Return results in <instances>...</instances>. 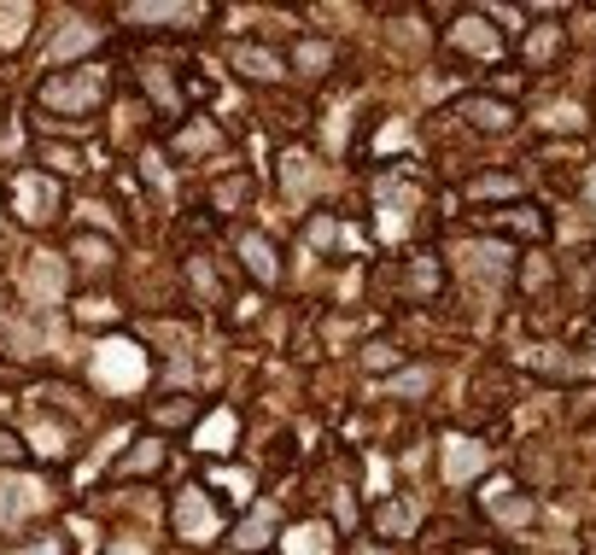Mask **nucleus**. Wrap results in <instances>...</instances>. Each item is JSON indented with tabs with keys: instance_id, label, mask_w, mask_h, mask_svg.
Returning a JSON list of instances; mask_svg holds the SVG:
<instances>
[{
	"instance_id": "58836bf2",
	"label": "nucleus",
	"mask_w": 596,
	"mask_h": 555,
	"mask_svg": "<svg viewBox=\"0 0 596 555\" xmlns=\"http://www.w3.org/2000/svg\"><path fill=\"white\" fill-rule=\"evenodd\" d=\"M334 240V222H311V245H327Z\"/></svg>"
},
{
	"instance_id": "7c9ffc66",
	"label": "nucleus",
	"mask_w": 596,
	"mask_h": 555,
	"mask_svg": "<svg viewBox=\"0 0 596 555\" xmlns=\"http://www.w3.org/2000/svg\"><path fill=\"white\" fill-rule=\"evenodd\" d=\"M217 485H229L234 498H245V474H240V468H217Z\"/></svg>"
},
{
	"instance_id": "aec40b11",
	"label": "nucleus",
	"mask_w": 596,
	"mask_h": 555,
	"mask_svg": "<svg viewBox=\"0 0 596 555\" xmlns=\"http://www.w3.org/2000/svg\"><path fill=\"white\" fill-rule=\"evenodd\" d=\"M270 532H275V509H258V515L240 526V549H245V555H258L263 544H270Z\"/></svg>"
},
{
	"instance_id": "5701e85b",
	"label": "nucleus",
	"mask_w": 596,
	"mask_h": 555,
	"mask_svg": "<svg viewBox=\"0 0 596 555\" xmlns=\"http://www.w3.org/2000/svg\"><path fill=\"white\" fill-rule=\"evenodd\" d=\"M158 462H164V444H158V439H140V450H129V457H123V474H153Z\"/></svg>"
},
{
	"instance_id": "2eb2a0df",
	"label": "nucleus",
	"mask_w": 596,
	"mask_h": 555,
	"mask_svg": "<svg viewBox=\"0 0 596 555\" xmlns=\"http://www.w3.org/2000/svg\"><path fill=\"white\" fill-rule=\"evenodd\" d=\"M30 293H35L41 304H53L59 293H65V270H59V258L41 252V258L30 263Z\"/></svg>"
},
{
	"instance_id": "6ab92c4d",
	"label": "nucleus",
	"mask_w": 596,
	"mask_h": 555,
	"mask_svg": "<svg viewBox=\"0 0 596 555\" xmlns=\"http://www.w3.org/2000/svg\"><path fill=\"white\" fill-rule=\"evenodd\" d=\"M468 270H474L480 281H498L503 270H509V252H503V245H468Z\"/></svg>"
},
{
	"instance_id": "4be33fe9",
	"label": "nucleus",
	"mask_w": 596,
	"mask_h": 555,
	"mask_svg": "<svg viewBox=\"0 0 596 555\" xmlns=\"http://www.w3.org/2000/svg\"><path fill=\"white\" fill-rule=\"evenodd\" d=\"M30 7H0V48H18L24 41V30H30Z\"/></svg>"
},
{
	"instance_id": "ea45409f",
	"label": "nucleus",
	"mask_w": 596,
	"mask_h": 555,
	"mask_svg": "<svg viewBox=\"0 0 596 555\" xmlns=\"http://www.w3.org/2000/svg\"><path fill=\"white\" fill-rule=\"evenodd\" d=\"M112 555H147V549H135V544H123V549H112Z\"/></svg>"
},
{
	"instance_id": "f8f14e48",
	"label": "nucleus",
	"mask_w": 596,
	"mask_h": 555,
	"mask_svg": "<svg viewBox=\"0 0 596 555\" xmlns=\"http://www.w3.org/2000/svg\"><path fill=\"white\" fill-rule=\"evenodd\" d=\"M240 258H245V270H252V281H275L281 275V258H275V245L263 240V234H245L240 240Z\"/></svg>"
},
{
	"instance_id": "1a4fd4ad",
	"label": "nucleus",
	"mask_w": 596,
	"mask_h": 555,
	"mask_svg": "<svg viewBox=\"0 0 596 555\" xmlns=\"http://www.w3.org/2000/svg\"><path fill=\"white\" fill-rule=\"evenodd\" d=\"M100 41V30L94 24H82V18H71L65 30H59L53 41H48V65H65V59H76V53H88Z\"/></svg>"
},
{
	"instance_id": "bb28decb",
	"label": "nucleus",
	"mask_w": 596,
	"mask_h": 555,
	"mask_svg": "<svg viewBox=\"0 0 596 555\" xmlns=\"http://www.w3.org/2000/svg\"><path fill=\"white\" fill-rule=\"evenodd\" d=\"M59 439H65V433H59L53 421H41V416H35V450H41V457H59V450H65Z\"/></svg>"
},
{
	"instance_id": "2f4dec72",
	"label": "nucleus",
	"mask_w": 596,
	"mask_h": 555,
	"mask_svg": "<svg viewBox=\"0 0 596 555\" xmlns=\"http://www.w3.org/2000/svg\"><path fill=\"white\" fill-rule=\"evenodd\" d=\"M76 258H94V263H106V240H88V234H82V240H76Z\"/></svg>"
},
{
	"instance_id": "37998d69",
	"label": "nucleus",
	"mask_w": 596,
	"mask_h": 555,
	"mask_svg": "<svg viewBox=\"0 0 596 555\" xmlns=\"http://www.w3.org/2000/svg\"><path fill=\"white\" fill-rule=\"evenodd\" d=\"M0 404H7V398H0Z\"/></svg>"
},
{
	"instance_id": "c9c22d12",
	"label": "nucleus",
	"mask_w": 596,
	"mask_h": 555,
	"mask_svg": "<svg viewBox=\"0 0 596 555\" xmlns=\"http://www.w3.org/2000/svg\"><path fill=\"white\" fill-rule=\"evenodd\" d=\"M76 316H82V322H88V316H94V322H106V316H112V304H100V299H94V304H76Z\"/></svg>"
},
{
	"instance_id": "4c0bfd02",
	"label": "nucleus",
	"mask_w": 596,
	"mask_h": 555,
	"mask_svg": "<svg viewBox=\"0 0 596 555\" xmlns=\"http://www.w3.org/2000/svg\"><path fill=\"white\" fill-rule=\"evenodd\" d=\"M18 450H24V444H18L12 433H0V462H18Z\"/></svg>"
},
{
	"instance_id": "79ce46f5",
	"label": "nucleus",
	"mask_w": 596,
	"mask_h": 555,
	"mask_svg": "<svg viewBox=\"0 0 596 555\" xmlns=\"http://www.w3.org/2000/svg\"><path fill=\"white\" fill-rule=\"evenodd\" d=\"M363 555H386V549H363Z\"/></svg>"
},
{
	"instance_id": "0eeeda50",
	"label": "nucleus",
	"mask_w": 596,
	"mask_h": 555,
	"mask_svg": "<svg viewBox=\"0 0 596 555\" xmlns=\"http://www.w3.org/2000/svg\"><path fill=\"white\" fill-rule=\"evenodd\" d=\"M450 48H462V53H474V59H498L503 41H498V30H491L485 18H457V30H450Z\"/></svg>"
},
{
	"instance_id": "dca6fc26",
	"label": "nucleus",
	"mask_w": 596,
	"mask_h": 555,
	"mask_svg": "<svg viewBox=\"0 0 596 555\" xmlns=\"http://www.w3.org/2000/svg\"><path fill=\"white\" fill-rule=\"evenodd\" d=\"M462 117L474 123V129H491V135H498V129H509V123H515V112H509L503 100H462Z\"/></svg>"
},
{
	"instance_id": "a19ab883",
	"label": "nucleus",
	"mask_w": 596,
	"mask_h": 555,
	"mask_svg": "<svg viewBox=\"0 0 596 555\" xmlns=\"http://www.w3.org/2000/svg\"><path fill=\"white\" fill-rule=\"evenodd\" d=\"M585 188H590V205H596V170H590V181H585Z\"/></svg>"
},
{
	"instance_id": "473e14b6",
	"label": "nucleus",
	"mask_w": 596,
	"mask_h": 555,
	"mask_svg": "<svg viewBox=\"0 0 596 555\" xmlns=\"http://www.w3.org/2000/svg\"><path fill=\"white\" fill-rule=\"evenodd\" d=\"M194 281H199L205 299H217V281H211V270H205V258H194Z\"/></svg>"
},
{
	"instance_id": "e433bc0d",
	"label": "nucleus",
	"mask_w": 596,
	"mask_h": 555,
	"mask_svg": "<svg viewBox=\"0 0 596 555\" xmlns=\"http://www.w3.org/2000/svg\"><path fill=\"white\" fill-rule=\"evenodd\" d=\"M12 555H65V549H59V538H41V544H30V549H12Z\"/></svg>"
},
{
	"instance_id": "f704fd0d",
	"label": "nucleus",
	"mask_w": 596,
	"mask_h": 555,
	"mask_svg": "<svg viewBox=\"0 0 596 555\" xmlns=\"http://www.w3.org/2000/svg\"><path fill=\"white\" fill-rule=\"evenodd\" d=\"M368 363H375V368H393L398 352H393V345H368Z\"/></svg>"
},
{
	"instance_id": "423d86ee",
	"label": "nucleus",
	"mask_w": 596,
	"mask_h": 555,
	"mask_svg": "<svg viewBox=\"0 0 596 555\" xmlns=\"http://www.w3.org/2000/svg\"><path fill=\"white\" fill-rule=\"evenodd\" d=\"M375 205H380V229L398 234L404 217L421 205V188H416V181H404V176H375Z\"/></svg>"
},
{
	"instance_id": "72a5a7b5",
	"label": "nucleus",
	"mask_w": 596,
	"mask_h": 555,
	"mask_svg": "<svg viewBox=\"0 0 596 555\" xmlns=\"http://www.w3.org/2000/svg\"><path fill=\"white\" fill-rule=\"evenodd\" d=\"M147 176H153V188H170V170H164L158 153H147Z\"/></svg>"
},
{
	"instance_id": "a211bd4d",
	"label": "nucleus",
	"mask_w": 596,
	"mask_h": 555,
	"mask_svg": "<svg viewBox=\"0 0 596 555\" xmlns=\"http://www.w3.org/2000/svg\"><path fill=\"white\" fill-rule=\"evenodd\" d=\"M485 509H491L498 521H526V515H532V503H526V498H515V485H503V480L485 491Z\"/></svg>"
},
{
	"instance_id": "20e7f679",
	"label": "nucleus",
	"mask_w": 596,
	"mask_h": 555,
	"mask_svg": "<svg viewBox=\"0 0 596 555\" xmlns=\"http://www.w3.org/2000/svg\"><path fill=\"white\" fill-rule=\"evenodd\" d=\"M12 211L24 222H53L59 217V181L41 176V170H24L12 181Z\"/></svg>"
},
{
	"instance_id": "9b49d317",
	"label": "nucleus",
	"mask_w": 596,
	"mask_h": 555,
	"mask_svg": "<svg viewBox=\"0 0 596 555\" xmlns=\"http://www.w3.org/2000/svg\"><path fill=\"white\" fill-rule=\"evenodd\" d=\"M229 59H234V71H245L252 82H275L281 76V53L275 48H252V41H245V48H234Z\"/></svg>"
},
{
	"instance_id": "b1692460",
	"label": "nucleus",
	"mask_w": 596,
	"mask_h": 555,
	"mask_svg": "<svg viewBox=\"0 0 596 555\" xmlns=\"http://www.w3.org/2000/svg\"><path fill=\"white\" fill-rule=\"evenodd\" d=\"M299 65L311 71V76H322L327 65H334V48H327V41H304V48H299Z\"/></svg>"
},
{
	"instance_id": "6e6552de",
	"label": "nucleus",
	"mask_w": 596,
	"mask_h": 555,
	"mask_svg": "<svg viewBox=\"0 0 596 555\" xmlns=\"http://www.w3.org/2000/svg\"><path fill=\"white\" fill-rule=\"evenodd\" d=\"M480 468H485V444H474V439H445V480L450 485L474 480Z\"/></svg>"
},
{
	"instance_id": "4468645a",
	"label": "nucleus",
	"mask_w": 596,
	"mask_h": 555,
	"mask_svg": "<svg viewBox=\"0 0 596 555\" xmlns=\"http://www.w3.org/2000/svg\"><path fill=\"white\" fill-rule=\"evenodd\" d=\"M281 544H286V555H334V532L316 526V521H304V526L286 532Z\"/></svg>"
},
{
	"instance_id": "f03ea898",
	"label": "nucleus",
	"mask_w": 596,
	"mask_h": 555,
	"mask_svg": "<svg viewBox=\"0 0 596 555\" xmlns=\"http://www.w3.org/2000/svg\"><path fill=\"white\" fill-rule=\"evenodd\" d=\"M94 380L106 386V392H135V386L147 380V357H140V345L106 339V345L94 352Z\"/></svg>"
},
{
	"instance_id": "412c9836",
	"label": "nucleus",
	"mask_w": 596,
	"mask_h": 555,
	"mask_svg": "<svg viewBox=\"0 0 596 555\" xmlns=\"http://www.w3.org/2000/svg\"><path fill=\"white\" fill-rule=\"evenodd\" d=\"M409 521H416V515H409L404 503H380V509H375V532H380V538H404Z\"/></svg>"
},
{
	"instance_id": "a878e982",
	"label": "nucleus",
	"mask_w": 596,
	"mask_h": 555,
	"mask_svg": "<svg viewBox=\"0 0 596 555\" xmlns=\"http://www.w3.org/2000/svg\"><path fill=\"white\" fill-rule=\"evenodd\" d=\"M427 386H433V380H427V368H409V375L393 380V392H398V398H421Z\"/></svg>"
},
{
	"instance_id": "393cba45",
	"label": "nucleus",
	"mask_w": 596,
	"mask_h": 555,
	"mask_svg": "<svg viewBox=\"0 0 596 555\" xmlns=\"http://www.w3.org/2000/svg\"><path fill=\"white\" fill-rule=\"evenodd\" d=\"M409 286H416L421 299H427V293H439V270H433V258H421L416 270H409Z\"/></svg>"
},
{
	"instance_id": "ddd939ff",
	"label": "nucleus",
	"mask_w": 596,
	"mask_h": 555,
	"mask_svg": "<svg viewBox=\"0 0 596 555\" xmlns=\"http://www.w3.org/2000/svg\"><path fill=\"white\" fill-rule=\"evenodd\" d=\"M234 439H240V416H234V409H217V416L199 427V439H194V444H199V450H211V457H217V450H229Z\"/></svg>"
},
{
	"instance_id": "f257e3e1",
	"label": "nucleus",
	"mask_w": 596,
	"mask_h": 555,
	"mask_svg": "<svg viewBox=\"0 0 596 555\" xmlns=\"http://www.w3.org/2000/svg\"><path fill=\"white\" fill-rule=\"evenodd\" d=\"M100 100H106V76L100 71H59L41 82V106L59 117H88Z\"/></svg>"
},
{
	"instance_id": "c85d7f7f",
	"label": "nucleus",
	"mask_w": 596,
	"mask_h": 555,
	"mask_svg": "<svg viewBox=\"0 0 596 555\" xmlns=\"http://www.w3.org/2000/svg\"><path fill=\"white\" fill-rule=\"evenodd\" d=\"M468 193H474V199H503V193H515V181H509V176H485V181H474Z\"/></svg>"
},
{
	"instance_id": "c756f323",
	"label": "nucleus",
	"mask_w": 596,
	"mask_h": 555,
	"mask_svg": "<svg viewBox=\"0 0 596 555\" xmlns=\"http://www.w3.org/2000/svg\"><path fill=\"white\" fill-rule=\"evenodd\" d=\"M544 123H550V129H579V123H585V117H579V112H573V106H556V112H550Z\"/></svg>"
},
{
	"instance_id": "9d476101",
	"label": "nucleus",
	"mask_w": 596,
	"mask_h": 555,
	"mask_svg": "<svg viewBox=\"0 0 596 555\" xmlns=\"http://www.w3.org/2000/svg\"><path fill=\"white\" fill-rule=\"evenodd\" d=\"M205 7H129V24H158V30H194Z\"/></svg>"
},
{
	"instance_id": "7ed1b4c3",
	"label": "nucleus",
	"mask_w": 596,
	"mask_h": 555,
	"mask_svg": "<svg viewBox=\"0 0 596 555\" xmlns=\"http://www.w3.org/2000/svg\"><path fill=\"white\" fill-rule=\"evenodd\" d=\"M53 503V491L41 480H24V474H0V526H24L30 515Z\"/></svg>"
},
{
	"instance_id": "cd10ccee",
	"label": "nucleus",
	"mask_w": 596,
	"mask_h": 555,
	"mask_svg": "<svg viewBox=\"0 0 596 555\" xmlns=\"http://www.w3.org/2000/svg\"><path fill=\"white\" fill-rule=\"evenodd\" d=\"M205 147H217V129L211 123H194V129L181 135V153H205Z\"/></svg>"
},
{
	"instance_id": "f3484780",
	"label": "nucleus",
	"mask_w": 596,
	"mask_h": 555,
	"mask_svg": "<svg viewBox=\"0 0 596 555\" xmlns=\"http://www.w3.org/2000/svg\"><path fill=\"white\" fill-rule=\"evenodd\" d=\"M281 181H286V193H293V199L311 193V181H316L311 153H286V158H281Z\"/></svg>"
},
{
	"instance_id": "39448f33",
	"label": "nucleus",
	"mask_w": 596,
	"mask_h": 555,
	"mask_svg": "<svg viewBox=\"0 0 596 555\" xmlns=\"http://www.w3.org/2000/svg\"><path fill=\"white\" fill-rule=\"evenodd\" d=\"M176 538L181 544H211L217 538V509L205 491H176Z\"/></svg>"
}]
</instances>
